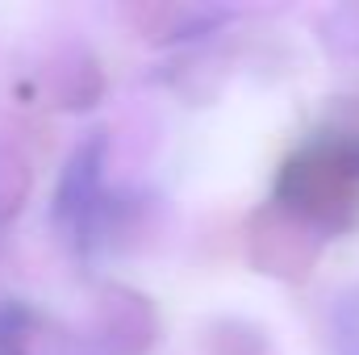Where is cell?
Here are the masks:
<instances>
[{"label": "cell", "mask_w": 359, "mask_h": 355, "mask_svg": "<svg viewBox=\"0 0 359 355\" xmlns=\"http://www.w3.org/2000/svg\"><path fill=\"white\" fill-rule=\"evenodd\" d=\"M100 163H104V138H88L84 147L72 151L63 180H59V192H55V222L76 230V239L88 234V226L100 213V201H104Z\"/></svg>", "instance_id": "2"}, {"label": "cell", "mask_w": 359, "mask_h": 355, "mask_svg": "<svg viewBox=\"0 0 359 355\" xmlns=\"http://www.w3.org/2000/svg\"><path fill=\"white\" fill-rule=\"evenodd\" d=\"M29 309L17 301L0 305V355H25V339H29Z\"/></svg>", "instance_id": "4"}, {"label": "cell", "mask_w": 359, "mask_h": 355, "mask_svg": "<svg viewBox=\"0 0 359 355\" xmlns=\"http://www.w3.org/2000/svg\"><path fill=\"white\" fill-rule=\"evenodd\" d=\"M330 335H334V351L339 355H359V288H351L339 301L334 322H330Z\"/></svg>", "instance_id": "3"}, {"label": "cell", "mask_w": 359, "mask_h": 355, "mask_svg": "<svg viewBox=\"0 0 359 355\" xmlns=\"http://www.w3.org/2000/svg\"><path fill=\"white\" fill-rule=\"evenodd\" d=\"M280 196L318 226H347L359 217V142L330 138L297 155L284 180Z\"/></svg>", "instance_id": "1"}]
</instances>
